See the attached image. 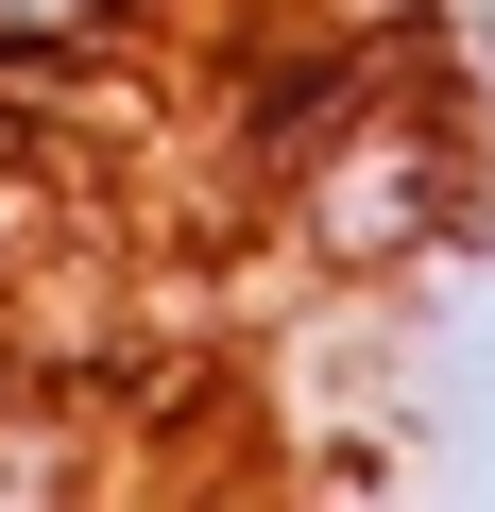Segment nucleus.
Returning <instances> with one entry per match:
<instances>
[{
	"label": "nucleus",
	"instance_id": "1",
	"mask_svg": "<svg viewBox=\"0 0 495 512\" xmlns=\"http://www.w3.org/2000/svg\"><path fill=\"white\" fill-rule=\"evenodd\" d=\"M103 0H0V35H86Z\"/></svg>",
	"mask_w": 495,
	"mask_h": 512
}]
</instances>
